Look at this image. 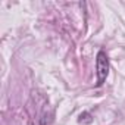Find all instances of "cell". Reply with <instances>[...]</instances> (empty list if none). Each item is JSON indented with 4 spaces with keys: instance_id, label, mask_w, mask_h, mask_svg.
<instances>
[{
    "instance_id": "obj_1",
    "label": "cell",
    "mask_w": 125,
    "mask_h": 125,
    "mask_svg": "<svg viewBox=\"0 0 125 125\" xmlns=\"http://www.w3.org/2000/svg\"><path fill=\"white\" fill-rule=\"evenodd\" d=\"M96 69H97V87H100V85H103V83L106 81V77L109 74V59L103 50H100L97 53Z\"/></svg>"
},
{
    "instance_id": "obj_2",
    "label": "cell",
    "mask_w": 125,
    "mask_h": 125,
    "mask_svg": "<svg viewBox=\"0 0 125 125\" xmlns=\"http://www.w3.org/2000/svg\"><path fill=\"white\" fill-rule=\"evenodd\" d=\"M80 122H87V124H90L93 119H91V115L88 113V112H84V113H81L80 115V119H78Z\"/></svg>"
}]
</instances>
